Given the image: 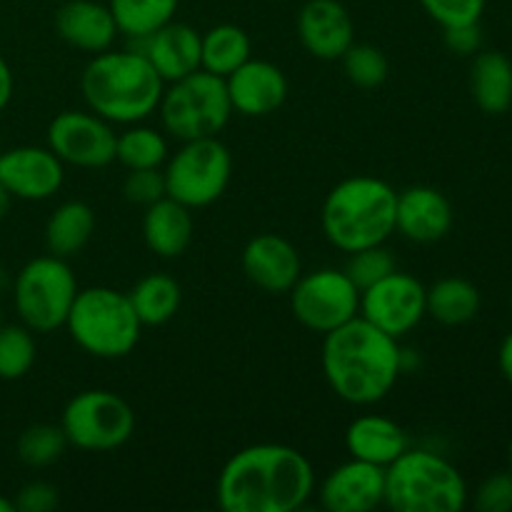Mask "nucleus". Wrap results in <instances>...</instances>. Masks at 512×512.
I'll return each instance as SVG.
<instances>
[{
    "mask_svg": "<svg viewBox=\"0 0 512 512\" xmlns=\"http://www.w3.org/2000/svg\"><path fill=\"white\" fill-rule=\"evenodd\" d=\"M315 490L310 460L298 448L258 443L238 450L215 483L225 512H295Z\"/></svg>",
    "mask_w": 512,
    "mask_h": 512,
    "instance_id": "1",
    "label": "nucleus"
},
{
    "mask_svg": "<svg viewBox=\"0 0 512 512\" xmlns=\"http://www.w3.org/2000/svg\"><path fill=\"white\" fill-rule=\"evenodd\" d=\"M323 338V375L340 400L363 408L388 398L405 368L398 338L375 328L363 315Z\"/></svg>",
    "mask_w": 512,
    "mask_h": 512,
    "instance_id": "2",
    "label": "nucleus"
},
{
    "mask_svg": "<svg viewBox=\"0 0 512 512\" xmlns=\"http://www.w3.org/2000/svg\"><path fill=\"white\" fill-rule=\"evenodd\" d=\"M80 90L100 118L113 125H133L158 110L165 80L138 48L103 50L85 65Z\"/></svg>",
    "mask_w": 512,
    "mask_h": 512,
    "instance_id": "3",
    "label": "nucleus"
},
{
    "mask_svg": "<svg viewBox=\"0 0 512 512\" xmlns=\"http://www.w3.org/2000/svg\"><path fill=\"white\" fill-rule=\"evenodd\" d=\"M398 193L375 175H353L335 185L323 203L320 225L333 248L343 253L383 245L395 233Z\"/></svg>",
    "mask_w": 512,
    "mask_h": 512,
    "instance_id": "4",
    "label": "nucleus"
},
{
    "mask_svg": "<svg viewBox=\"0 0 512 512\" xmlns=\"http://www.w3.org/2000/svg\"><path fill=\"white\" fill-rule=\"evenodd\" d=\"M465 503L463 473L433 450L408 448L385 468V505L395 512H460Z\"/></svg>",
    "mask_w": 512,
    "mask_h": 512,
    "instance_id": "5",
    "label": "nucleus"
},
{
    "mask_svg": "<svg viewBox=\"0 0 512 512\" xmlns=\"http://www.w3.org/2000/svg\"><path fill=\"white\" fill-rule=\"evenodd\" d=\"M65 328L80 350L103 360L133 353L143 333V323L135 315L128 293L105 285L78 290Z\"/></svg>",
    "mask_w": 512,
    "mask_h": 512,
    "instance_id": "6",
    "label": "nucleus"
},
{
    "mask_svg": "<svg viewBox=\"0 0 512 512\" xmlns=\"http://www.w3.org/2000/svg\"><path fill=\"white\" fill-rule=\"evenodd\" d=\"M158 113L165 133L180 143L215 138L233 115L225 78L200 68L185 78L165 83Z\"/></svg>",
    "mask_w": 512,
    "mask_h": 512,
    "instance_id": "7",
    "label": "nucleus"
},
{
    "mask_svg": "<svg viewBox=\"0 0 512 512\" xmlns=\"http://www.w3.org/2000/svg\"><path fill=\"white\" fill-rule=\"evenodd\" d=\"M75 295H78V280L68 260L58 255L33 258L15 275V310L25 328L33 333H53L65 328Z\"/></svg>",
    "mask_w": 512,
    "mask_h": 512,
    "instance_id": "8",
    "label": "nucleus"
},
{
    "mask_svg": "<svg viewBox=\"0 0 512 512\" xmlns=\"http://www.w3.org/2000/svg\"><path fill=\"white\" fill-rule=\"evenodd\" d=\"M165 195L185 208H208L223 198L233 178V155L223 140H183L175 155L165 160Z\"/></svg>",
    "mask_w": 512,
    "mask_h": 512,
    "instance_id": "9",
    "label": "nucleus"
},
{
    "mask_svg": "<svg viewBox=\"0 0 512 512\" xmlns=\"http://www.w3.org/2000/svg\"><path fill=\"white\" fill-rule=\"evenodd\" d=\"M68 445L88 453H110L133 438L135 413L128 400L110 390H83L73 395L60 415Z\"/></svg>",
    "mask_w": 512,
    "mask_h": 512,
    "instance_id": "10",
    "label": "nucleus"
},
{
    "mask_svg": "<svg viewBox=\"0 0 512 512\" xmlns=\"http://www.w3.org/2000/svg\"><path fill=\"white\" fill-rule=\"evenodd\" d=\"M290 310L303 328L328 335L360 315V288L345 270L320 268L290 288Z\"/></svg>",
    "mask_w": 512,
    "mask_h": 512,
    "instance_id": "11",
    "label": "nucleus"
},
{
    "mask_svg": "<svg viewBox=\"0 0 512 512\" xmlns=\"http://www.w3.org/2000/svg\"><path fill=\"white\" fill-rule=\"evenodd\" d=\"M113 123L93 110H63L48 125V148L75 168L98 170L115 160Z\"/></svg>",
    "mask_w": 512,
    "mask_h": 512,
    "instance_id": "12",
    "label": "nucleus"
},
{
    "mask_svg": "<svg viewBox=\"0 0 512 512\" xmlns=\"http://www.w3.org/2000/svg\"><path fill=\"white\" fill-rule=\"evenodd\" d=\"M360 315L393 338L413 333L425 310V285L415 275L393 270L370 288L360 290Z\"/></svg>",
    "mask_w": 512,
    "mask_h": 512,
    "instance_id": "13",
    "label": "nucleus"
},
{
    "mask_svg": "<svg viewBox=\"0 0 512 512\" xmlns=\"http://www.w3.org/2000/svg\"><path fill=\"white\" fill-rule=\"evenodd\" d=\"M65 163L50 148L18 145L0 150V183L13 198L48 200L63 188Z\"/></svg>",
    "mask_w": 512,
    "mask_h": 512,
    "instance_id": "14",
    "label": "nucleus"
},
{
    "mask_svg": "<svg viewBox=\"0 0 512 512\" xmlns=\"http://www.w3.org/2000/svg\"><path fill=\"white\" fill-rule=\"evenodd\" d=\"M328 512H370L385 505V468L350 458L338 465L318 490Z\"/></svg>",
    "mask_w": 512,
    "mask_h": 512,
    "instance_id": "15",
    "label": "nucleus"
},
{
    "mask_svg": "<svg viewBox=\"0 0 512 512\" xmlns=\"http://www.w3.org/2000/svg\"><path fill=\"white\" fill-rule=\"evenodd\" d=\"M233 113L245 118H265L275 113L288 98V78L270 60L248 58L225 78Z\"/></svg>",
    "mask_w": 512,
    "mask_h": 512,
    "instance_id": "16",
    "label": "nucleus"
},
{
    "mask_svg": "<svg viewBox=\"0 0 512 512\" xmlns=\"http://www.w3.org/2000/svg\"><path fill=\"white\" fill-rule=\"evenodd\" d=\"M243 273L255 288L270 295L290 293L303 275V263L288 238L275 233H260L245 245Z\"/></svg>",
    "mask_w": 512,
    "mask_h": 512,
    "instance_id": "17",
    "label": "nucleus"
},
{
    "mask_svg": "<svg viewBox=\"0 0 512 512\" xmlns=\"http://www.w3.org/2000/svg\"><path fill=\"white\" fill-rule=\"evenodd\" d=\"M303 48L318 60H340L355 43V23L340 0H308L298 13Z\"/></svg>",
    "mask_w": 512,
    "mask_h": 512,
    "instance_id": "18",
    "label": "nucleus"
},
{
    "mask_svg": "<svg viewBox=\"0 0 512 512\" xmlns=\"http://www.w3.org/2000/svg\"><path fill=\"white\" fill-rule=\"evenodd\" d=\"M453 228V205L430 185H410L398 193L395 233L410 243H438Z\"/></svg>",
    "mask_w": 512,
    "mask_h": 512,
    "instance_id": "19",
    "label": "nucleus"
},
{
    "mask_svg": "<svg viewBox=\"0 0 512 512\" xmlns=\"http://www.w3.org/2000/svg\"><path fill=\"white\" fill-rule=\"evenodd\" d=\"M140 43V53L150 60L165 83L185 78V75L200 70V55H203V35L188 23H165L155 33L135 40Z\"/></svg>",
    "mask_w": 512,
    "mask_h": 512,
    "instance_id": "20",
    "label": "nucleus"
},
{
    "mask_svg": "<svg viewBox=\"0 0 512 512\" xmlns=\"http://www.w3.org/2000/svg\"><path fill=\"white\" fill-rule=\"evenodd\" d=\"M55 30L70 48L90 55L113 48L118 35L110 8L95 0H68L60 5L55 13Z\"/></svg>",
    "mask_w": 512,
    "mask_h": 512,
    "instance_id": "21",
    "label": "nucleus"
},
{
    "mask_svg": "<svg viewBox=\"0 0 512 512\" xmlns=\"http://www.w3.org/2000/svg\"><path fill=\"white\" fill-rule=\"evenodd\" d=\"M345 448L350 458L388 468L410 448L408 435L395 420L385 415H360L345 430Z\"/></svg>",
    "mask_w": 512,
    "mask_h": 512,
    "instance_id": "22",
    "label": "nucleus"
},
{
    "mask_svg": "<svg viewBox=\"0 0 512 512\" xmlns=\"http://www.w3.org/2000/svg\"><path fill=\"white\" fill-rule=\"evenodd\" d=\"M193 210L173 198H160L145 208L143 240L158 258H178L193 243Z\"/></svg>",
    "mask_w": 512,
    "mask_h": 512,
    "instance_id": "23",
    "label": "nucleus"
},
{
    "mask_svg": "<svg viewBox=\"0 0 512 512\" xmlns=\"http://www.w3.org/2000/svg\"><path fill=\"white\" fill-rule=\"evenodd\" d=\"M470 95L488 115L512 110V63L498 50H483L470 65Z\"/></svg>",
    "mask_w": 512,
    "mask_h": 512,
    "instance_id": "24",
    "label": "nucleus"
},
{
    "mask_svg": "<svg viewBox=\"0 0 512 512\" xmlns=\"http://www.w3.org/2000/svg\"><path fill=\"white\" fill-rule=\"evenodd\" d=\"M95 233V213L83 200H65L50 213L45 223V245L50 255L58 258H73Z\"/></svg>",
    "mask_w": 512,
    "mask_h": 512,
    "instance_id": "25",
    "label": "nucleus"
},
{
    "mask_svg": "<svg viewBox=\"0 0 512 512\" xmlns=\"http://www.w3.org/2000/svg\"><path fill=\"white\" fill-rule=\"evenodd\" d=\"M128 298L140 323L158 328V325L170 323L178 315L183 290H180L178 280L170 278V275L150 273L140 278L133 285V290H128Z\"/></svg>",
    "mask_w": 512,
    "mask_h": 512,
    "instance_id": "26",
    "label": "nucleus"
},
{
    "mask_svg": "<svg viewBox=\"0 0 512 512\" xmlns=\"http://www.w3.org/2000/svg\"><path fill=\"white\" fill-rule=\"evenodd\" d=\"M425 310L440 325H465L478 315L480 290L465 278H443L425 288Z\"/></svg>",
    "mask_w": 512,
    "mask_h": 512,
    "instance_id": "27",
    "label": "nucleus"
},
{
    "mask_svg": "<svg viewBox=\"0 0 512 512\" xmlns=\"http://www.w3.org/2000/svg\"><path fill=\"white\" fill-rule=\"evenodd\" d=\"M253 53L250 35L240 25L220 23L203 35V55H200V68L208 73L228 78L233 70H238Z\"/></svg>",
    "mask_w": 512,
    "mask_h": 512,
    "instance_id": "28",
    "label": "nucleus"
},
{
    "mask_svg": "<svg viewBox=\"0 0 512 512\" xmlns=\"http://www.w3.org/2000/svg\"><path fill=\"white\" fill-rule=\"evenodd\" d=\"M178 5L180 0H110L108 8L118 33L128 35L130 40H140L170 23Z\"/></svg>",
    "mask_w": 512,
    "mask_h": 512,
    "instance_id": "29",
    "label": "nucleus"
},
{
    "mask_svg": "<svg viewBox=\"0 0 512 512\" xmlns=\"http://www.w3.org/2000/svg\"><path fill=\"white\" fill-rule=\"evenodd\" d=\"M115 160L128 170L160 168L168 160V140L160 130L133 123L123 133H118Z\"/></svg>",
    "mask_w": 512,
    "mask_h": 512,
    "instance_id": "30",
    "label": "nucleus"
},
{
    "mask_svg": "<svg viewBox=\"0 0 512 512\" xmlns=\"http://www.w3.org/2000/svg\"><path fill=\"white\" fill-rule=\"evenodd\" d=\"M65 448H68V438H65L63 428L50 423L25 428L15 445L20 463H25L28 468H48L55 460L63 458Z\"/></svg>",
    "mask_w": 512,
    "mask_h": 512,
    "instance_id": "31",
    "label": "nucleus"
},
{
    "mask_svg": "<svg viewBox=\"0 0 512 512\" xmlns=\"http://www.w3.org/2000/svg\"><path fill=\"white\" fill-rule=\"evenodd\" d=\"M33 330L25 325H0V380H20L35 363Z\"/></svg>",
    "mask_w": 512,
    "mask_h": 512,
    "instance_id": "32",
    "label": "nucleus"
},
{
    "mask_svg": "<svg viewBox=\"0 0 512 512\" xmlns=\"http://www.w3.org/2000/svg\"><path fill=\"white\" fill-rule=\"evenodd\" d=\"M343 73L353 85L365 90L380 88L388 80L390 63L380 48L370 43H353L343 53Z\"/></svg>",
    "mask_w": 512,
    "mask_h": 512,
    "instance_id": "33",
    "label": "nucleus"
},
{
    "mask_svg": "<svg viewBox=\"0 0 512 512\" xmlns=\"http://www.w3.org/2000/svg\"><path fill=\"white\" fill-rule=\"evenodd\" d=\"M395 268V258L388 248L383 245H373V248H363L350 253L348 265H345V273L350 275L355 285L360 290L370 288L373 283L383 280L385 275H390Z\"/></svg>",
    "mask_w": 512,
    "mask_h": 512,
    "instance_id": "34",
    "label": "nucleus"
},
{
    "mask_svg": "<svg viewBox=\"0 0 512 512\" xmlns=\"http://www.w3.org/2000/svg\"><path fill=\"white\" fill-rule=\"evenodd\" d=\"M420 5L440 28L480 23L485 10V0H420Z\"/></svg>",
    "mask_w": 512,
    "mask_h": 512,
    "instance_id": "35",
    "label": "nucleus"
},
{
    "mask_svg": "<svg viewBox=\"0 0 512 512\" xmlns=\"http://www.w3.org/2000/svg\"><path fill=\"white\" fill-rule=\"evenodd\" d=\"M123 195L133 205H153L155 200L165 198V175L160 168L128 170L123 180Z\"/></svg>",
    "mask_w": 512,
    "mask_h": 512,
    "instance_id": "36",
    "label": "nucleus"
},
{
    "mask_svg": "<svg viewBox=\"0 0 512 512\" xmlns=\"http://www.w3.org/2000/svg\"><path fill=\"white\" fill-rule=\"evenodd\" d=\"M478 512H510L512 510V470L493 473L475 490L473 500Z\"/></svg>",
    "mask_w": 512,
    "mask_h": 512,
    "instance_id": "37",
    "label": "nucleus"
},
{
    "mask_svg": "<svg viewBox=\"0 0 512 512\" xmlns=\"http://www.w3.org/2000/svg\"><path fill=\"white\" fill-rule=\"evenodd\" d=\"M15 510L18 512H53L58 508L60 495L53 483L45 480H33V483L23 485L20 493L15 495Z\"/></svg>",
    "mask_w": 512,
    "mask_h": 512,
    "instance_id": "38",
    "label": "nucleus"
},
{
    "mask_svg": "<svg viewBox=\"0 0 512 512\" xmlns=\"http://www.w3.org/2000/svg\"><path fill=\"white\" fill-rule=\"evenodd\" d=\"M443 38L453 53L475 55L483 45V30H480V23L453 25V28H443Z\"/></svg>",
    "mask_w": 512,
    "mask_h": 512,
    "instance_id": "39",
    "label": "nucleus"
},
{
    "mask_svg": "<svg viewBox=\"0 0 512 512\" xmlns=\"http://www.w3.org/2000/svg\"><path fill=\"white\" fill-rule=\"evenodd\" d=\"M10 98H13V73H10V65L0 55V110L8 108Z\"/></svg>",
    "mask_w": 512,
    "mask_h": 512,
    "instance_id": "40",
    "label": "nucleus"
},
{
    "mask_svg": "<svg viewBox=\"0 0 512 512\" xmlns=\"http://www.w3.org/2000/svg\"><path fill=\"white\" fill-rule=\"evenodd\" d=\"M498 365H500V373H503V378L512 385V330L505 335L503 343H500Z\"/></svg>",
    "mask_w": 512,
    "mask_h": 512,
    "instance_id": "41",
    "label": "nucleus"
},
{
    "mask_svg": "<svg viewBox=\"0 0 512 512\" xmlns=\"http://www.w3.org/2000/svg\"><path fill=\"white\" fill-rule=\"evenodd\" d=\"M10 200H13V195L8 193V188H5L3 183H0V220L5 218V213L10 210Z\"/></svg>",
    "mask_w": 512,
    "mask_h": 512,
    "instance_id": "42",
    "label": "nucleus"
},
{
    "mask_svg": "<svg viewBox=\"0 0 512 512\" xmlns=\"http://www.w3.org/2000/svg\"><path fill=\"white\" fill-rule=\"evenodd\" d=\"M0 512H15L13 500H8V498H3V495H0Z\"/></svg>",
    "mask_w": 512,
    "mask_h": 512,
    "instance_id": "43",
    "label": "nucleus"
},
{
    "mask_svg": "<svg viewBox=\"0 0 512 512\" xmlns=\"http://www.w3.org/2000/svg\"><path fill=\"white\" fill-rule=\"evenodd\" d=\"M510 470H512V443H510Z\"/></svg>",
    "mask_w": 512,
    "mask_h": 512,
    "instance_id": "44",
    "label": "nucleus"
},
{
    "mask_svg": "<svg viewBox=\"0 0 512 512\" xmlns=\"http://www.w3.org/2000/svg\"><path fill=\"white\" fill-rule=\"evenodd\" d=\"M0 325H3V310H0Z\"/></svg>",
    "mask_w": 512,
    "mask_h": 512,
    "instance_id": "45",
    "label": "nucleus"
},
{
    "mask_svg": "<svg viewBox=\"0 0 512 512\" xmlns=\"http://www.w3.org/2000/svg\"><path fill=\"white\" fill-rule=\"evenodd\" d=\"M510 308H512V293H510Z\"/></svg>",
    "mask_w": 512,
    "mask_h": 512,
    "instance_id": "46",
    "label": "nucleus"
},
{
    "mask_svg": "<svg viewBox=\"0 0 512 512\" xmlns=\"http://www.w3.org/2000/svg\"><path fill=\"white\" fill-rule=\"evenodd\" d=\"M0 150H3V148H0Z\"/></svg>",
    "mask_w": 512,
    "mask_h": 512,
    "instance_id": "47",
    "label": "nucleus"
}]
</instances>
